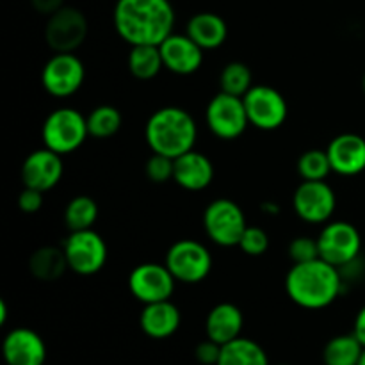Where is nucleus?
<instances>
[{
	"label": "nucleus",
	"mask_w": 365,
	"mask_h": 365,
	"mask_svg": "<svg viewBox=\"0 0 365 365\" xmlns=\"http://www.w3.org/2000/svg\"><path fill=\"white\" fill-rule=\"evenodd\" d=\"M114 27L128 45H160L175 27L170 0H118Z\"/></svg>",
	"instance_id": "obj_1"
},
{
	"label": "nucleus",
	"mask_w": 365,
	"mask_h": 365,
	"mask_svg": "<svg viewBox=\"0 0 365 365\" xmlns=\"http://www.w3.org/2000/svg\"><path fill=\"white\" fill-rule=\"evenodd\" d=\"M285 291L298 307L319 310L330 307L342 291L339 267L319 259L294 264L285 277Z\"/></svg>",
	"instance_id": "obj_2"
},
{
	"label": "nucleus",
	"mask_w": 365,
	"mask_h": 365,
	"mask_svg": "<svg viewBox=\"0 0 365 365\" xmlns=\"http://www.w3.org/2000/svg\"><path fill=\"white\" fill-rule=\"evenodd\" d=\"M196 123L191 114L180 107H163L146 121L145 138L153 153L177 159L191 152L196 141Z\"/></svg>",
	"instance_id": "obj_3"
},
{
	"label": "nucleus",
	"mask_w": 365,
	"mask_h": 365,
	"mask_svg": "<svg viewBox=\"0 0 365 365\" xmlns=\"http://www.w3.org/2000/svg\"><path fill=\"white\" fill-rule=\"evenodd\" d=\"M41 135L46 148L59 155H66L84 145L89 135L88 118L82 116L77 109L61 107L46 116Z\"/></svg>",
	"instance_id": "obj_4"
},
{
	"label": "nucleus",
	"mask_w": 365,
	"mask_h": 365,
	"mask_svg": "<svg viewBox=\"0 0 365 365\" xmlns=\"http://www.w3.org/2000/svg\"><path fill=\"white\" fill-rule=\"evenodd\" d=\"M203 225L209 239L216 245L230 248L239 246L242 234L248 228L241 207L227 198L214 200L203 214Z\"/></svg>",
	"instance_id": "obj_5"
},
{
	"label": "nucleus",
	"mask_w": 365,
	"mask_h": 365,
	"mask_svg": "<svg viewBox=\"0 0 365 365\" xmlns=\"http://www.w3.org/2000/svg\"><path fill=\"white\" fill-rule=\"evenodd\" d=\"M164 264L177 282L200 284L212 269V255L202 242L182 239L168 250Z\"/></svg>",
	"instance_id": "obj_6"
},
{
	"label": "nucleus",
	"mask_w": 365,
	"mask_h": 365,
	"mask_svg": "<svg viewBox=\"0 0 365 365\" xmlns=\"http://www.w3.org/2000/svg\"><path fill=\"white\" fill-rule=\"evenodd\" d=\"M317 245L321 259L341 269L356 260L362 248V239L355 225L348 221H334L321 230Z\"/></svg>",
	"instance_id": "obj_7"
},
{
	"label": "nucleus",
	"mask_w": 365,
	"mask_h": 365,
	"mask_svg": "<svg viewBox=\"0 0 365 365\" xmlns=\"http://www.w3.org/2000/svg\"><path fill=\"white\" fill-rule=\"evenodd\" d=\"M64 253H66L68 266L71 271L82 277L96 274L107 260V246L102 235L96 234L93 228L89 230L70 232L64 241Z\"/></svg>",
	"instance_id": "obj_8"
},
{
	"label": "nucleus",
	"mask_w": 365,
	"mask_h": 365,
	"mask_svg": "<svg viewBox=\"0 0 365 365\" xmlns=\"http://www.w3.org/2000/svg\"><path fill=\"white\" fill-rule=\"evenodd\" d=\"M205 121L220 139H237L250 125L245 100L225 91L217 93L207 106Z\"/></svg>",
	"instance_id": "obj_9"
},
{
	"label": "nucleus",
	"mask_w": 365,
	"mask_h": 365,
	"mask_svg": "<svg viewBox=\"0 0 365 365\" xmlns=\"http://www.w3.org/2000/svg\"><path fill=\"white\" fill-rule=\"evenodd\" d=\"M88 36V20L77 7H61L48 16L45 39L56 53H73Z\"/></svg>",
	"instance_id": "obj_10"
},
{
	"label": "nucleus",
	"mask_w": 365,
	"mask_h": 365,
	"mask_svg": "<svg viewBox=\"0 0 365 365\" xmlns=\"http://www.w3.org/2000/svg\"><path fill=\"white\" fill-rule=\"evenodd\" d=\"M242 100L250 123L260 130L280 128L287 120V102L282 93L271 86H253Z\"/></svg>",
	"instance_id": "obj_11"
},
{
	"label": "nucleus",
	"mask_w": 365,
	"mask_h": 365,
	"mask_svg": "<svg viewBox=\"0 0 365 365\" xmlns=\"http://www.w3.org/2000/svg\"><path fill=\"white\" fill-rule=\"evenodd\" d=\"M86 77L82 61L73 53H56L46 61L41 71V84L48 95L66 98L81 89Z\"/></svg>",
	"instance_id": "obj_12"
},
{
	"label": "nucleus",
	"mask_w": 365,
	"mask_h": 365,
	"mask_svg": "<svg viewBox=\"0 0 365 365\" xmlns=\"http://www.w3.org/2000/svg\"><path fill=\"white\" fill-rule=\"evenodd\" d=\"M175 277L166 264L146 262L134 267L128 277V289L138 302L157 303L171 299L175 291Z\"/></svg>",
	"instance_id": "obj_13"
},
{
	"label": "nucleus",
	"mask_w": 365,
	"mask_h": 365,
	"mask_svg": "<svg viewBox=\"0 0 365 365\" xmlns=\"http://www.w3.org/2000/svg\"><path fill=\"white\" fill-rule=\"evenodd\" d=\"M335 192L324 180H303L292 196L294 212L307 223H324L335 212Z\"/></svg>",
	"instance_id": "obj_14"
},
{
	"label": "nucleus",
	"mask_w": 365,
	"mask_h": 365,
	"mask_svg": "<svg viewBox=\"0 0 365 365\" xmlns=\"http://www.w3.org/2000/svg\"><path fill=\"white\" fill-rule=\"evenodd\" d=\"M61 177H63V159L59 153L52 152L46 146L29 153L21 164V182L25 187L46 192L59 184Z\"/></svg>",
	"instance_id": "obj_15"
},
{
	"label": "nucleus",
	"mask_w": 365,
	"mask_h": 365,
	"mask_svg": "<svg viewBox=\"0 0 365 365\" xmlns=\"http://www.w3.org/2000/svg\"><path fill=\"white\" fill-rule=\"evenodd\" d=\"M2 355L7 365H45V341L29 328H14L2 342Z\"/></svg>",
	"instance_id": "obj_16"
},
{
	"label": "nucleus",
	"mask_w": 365,
	"mask_h": 365,
	"mask_svg": "<svg viewBox=\"0 0 365 365\" xmlns=\"http://www.w3.org/2000/svg\"><path fill=\"white\" fill-rule=\"evenodd\" d=\"M164 68L177 75H191L203 63V48L187 34H170L159 45Z\"/></svg>",
	"instance_id": "obj_17"
},
{
	"label": "nucleus",
	"mask_w": 365,
	"mask_h": 365,
	"mask_svg": "<svg viewBox=\"0 0 365 365\" xmlns=\"http://www.w3.org/2000/svg\"><path fill=\"white\" fill-rule=\"evenodd\" d=\"M331 171L342 177H355L365 170V139L359 134H341L327 148Z\"/></svg>",
	"instance_id": "obj_18"
},
{
	"label": "nucleus",
	"mask_w": 365,
	"mask_h": 365,
	"mask_svg": "<svg viewBox=\"0 0 365 365\" xmlns=\"http://www.w3.org/2000/svg\"><path fill=\"white\" fill-rule=\"evenodd\" d=\"M214 178V166L203 153L191 150L175 159L173 180L185 191H203Z\"/></svg>",
	"instance_id": "obj_19"
},
{
	"label": "nucleus",
	"mask_w": 365,
	"mask_h": 365,
	"mask_svg": "<svg viewBox=\"0 0 365 365\" xmlns=\"http://www.w3.org/2000/svg\"><path fill=\"white\" fill-rule=\"evenodd\" d=\"M245 316L234 303H220L209 312L205 321L207 339L225 346L241 337Z\"/></svg>",
	"instance_id": "obj_20"
},
{
	"label": "nucleus",
	"mask_w": 365,
	"mask_h": 365,
	"mask_svg": "<svg viewBox=\"0 0 365 365\" xmlns=\"http://www.w3.org/2000/svg\"><path fill=\"white\" fill-rule=\"evenodd\" d=\"M141 330L152 339H168L180 327V310L166 299V302L148 303L139 317Z\"/></svg>",
	"instance_id": "obj_21"
},
{
	"label": "nucleus",
	"mask_w": 365,
	"mask_h": 365,
	"mask_svg": "<svg viewBox=\"0 0 365 365\" xmlns=\"http://www.w3.org/2000/svg\"><path fill=\"white\" fill-rule=\"evenodd\" d=\"M187 36L203 50H214L227 41L228 27L216 13H198L189 20Z\"/></svg>",
	"instance_id": "obj_22"
},
{
	"label": "nucleus",
	"mask_w": 365,
	"mask_h": 365,
	"mask_svg": "<svg viewBox=\"0 0 365 365\" xmlns=\"http://www.w3.org/2000/svg\"><path fill=\"white\" fill-rule=\"evenodd\" d=\"M68 259L64 248L56 246H43L38 248L29 259V271L32 277L41 282H53L64 274L68 269Z\"/></svg>",
	"instance_id": "obj_23"
},
{
	"label": "nucleus",
	"mask_w": 365,
	"mask_h": 365,
	"mask_svg": "<svg viewBox=\"0 0 365 365\" xmlns=\"http://www.w3.org/2000/svg\"><path fill=\"white\" fill-rule=\"evenodd\" d=\"M217 365H269L262 346L252 339L239 337L221 348Z\"/></svg>",
	"instance_id": "obj_24"
},
{
	"label": "nucleus",
	"mask_w": 365,
	"mask_h": 365,
	"mask_svg": "<svg viewBox=\"0 0 365 365\" xmlns=\"http://www.w3.org/2000/svg\"><path fill=\"white\" fill-rule=\"evenodd\" d=\"M364 349L355 334L337 335L324 346L323 362L324 365H359Z\"/></svg>",
	"instance_id": "obj_25"
},
{
	"label": "nucleus",
	"mask_w": 365,
	"mask_h": 365,
	"mask_svg": "<svg viewBox=\"0 0 365 365\" xmlns=\"http://www.w3.org/2000/svg\"><path fill=\"white\" fill-rule=\"evenodd\" d=\"M164 68L159 45H134L128 53V70L135 78L150 81Z\"/></svg>",
	"instance_id": "obj_26"
},
{
	"label": "nucleus",
	"mask_w": 365,
	"mask_h": 365,
	"mask_svg": "<svg viewBox=\"0 0 365 365\" xmlns=\"http://www.w3.org/2000/svg\"><path fill=\"white\" fill-rule=\"evenodd\" d=\"M96 217H98V205L89 196H75L64 210V223L70 232L89 230L96 223Z\"/></svg>",
	"instance_id": "obj_27"
},
{
	"label": "nucleus",
	"mask_w": 365,
	"mask_h": 365,
	"mask_svg": "<svg viewBox=\"0 0 365 365\" xmlns=\"http://www.w3.org/2000/svg\"><path fill=\"white\" fill-rule=\"evenodd\" d=\"M121 114L113 106H98L88 116L89 135L96 139H107L121 128Z\"/></svg>",
	"instance_id": "obj_28"
},
{
	"label": "nucleus",
	"mask_w": 365,
	"mask_h": 365,
	"mask_svg": "<svg viewBox=\"0 0 365 365\" xmlns=\"http://www.w3.org/2000/svg\"><path fill=\"white\" fill-rule=\"evenodd\" d=\"M220 86L221 91L228 93V95L241 96L242 98L253 88L252 71H250V68L245 63H239V61L228 63L223 68V71H221Z\"/></svg>",
	"instance_id": "obj_29"
},
{
	"label": "nucleus",
	"mask_w": 365,
	"mask_h": 365,
	"mask_svg": "<svg viewBox=\"0 0 365 365\" xmlns=\"http://www.w3.org/2000/svg\"><path fill=\"white\" fill-rule=\"evenodd\" d=\"M298 173L303 180H324L331 173L327 150H309L298 159Z\"/></svg>",
	"instance_id": "obj_30"
},
{
	"label": "nucleus",
	"mask_w": 365,
	"mask_h": 365,
	"mask_svg": "<svg viewBox=\"0 0 365 365\" xmlns=\"http://www.w3.org/2000/svg\"><path fill=\"white\" fill-rule=\"evenodd\" d=\"M239 248L250 257H260L269 248V235L259 227H248L242 234Z\"/></svg>",
	"instance_id": "obj_31"
},
{
	"label": "nucleus",
	"mask_w": 365,
	"mask_h": 365,
	"mask_svg": "<svg viewBox=\"0 0 365 365\" xmlns=\"http://www.w3.org/2000/svg\"><path fill=\"white\" fill-rule=\"evenodd\" d=\"M175 171V159L163 155V153H153L146 163V177L153 184H164V182L173 178Z\"/></svg>",
	"instance_id": "obj_32"
},
{
	"label": "nucleus",
	"mask_w": 365,
	"mask_h": 365,
	"mask_svg": "<svg viewBox=\"0 0 365 365\" xmlns=\"http://www.w3.org/2000/svg\"><path fill=\"white\" fill-rule=\"evenodd\" d=\"M289 257H291V260L294 264H303L319 259V245H317V239L309 237V235L292 239V242L289 245Z\"/></svg>",
	"instance_id": "obj_33"
},
{
	"label": "nucleus",
	"mask_w": 365,
	"mask_h": 365,
	"mask_svg": "<svg viewBox=\"0 0 365 365\" xmlns=\"http://www.w3.org/2000/svg\"><path fill=\"white\" fill-rule=\"evenodd\" d=\"M221 348H223V346L207 339V341L200 342V344L196 346L195 359L202 365H217L221 356Z\"/></svg>",
	"instance_id": "obj_34"
},
{
	"label": "nucleus",
	"mask_w": 365,
	"mask_h": 365,
	"mask_svg": "<svg viewBox=\"0 0 365 365\" xmlns=\"http://www.w3.org/2000/svg\"><path fill=\"white\" fill-rule=\"evenodd\" d=\"M43 195L45 192L38 191V189L25 187L18 196V207L21 212L25 214H36L43 207Z\"/></svg>",
	"instance_id": "obj_35"
},
{
	"label": "nucleus",
	"mask_w": 365,
	"mask_h": 365,
	"mask_svg": "<svg viewBox=\"0 0 365 365\" xmlns=\"http://www.w3.org/2000/svg\"><path fill=\"white\" fill-rule=\"evenodd\" d=\"M31 2L39 14H48V16L64 7V0H31Z\"/></svg>",
	"instance_id": "obj_36"
},
{
	"label": "nucleus",
	"mask_w": 365,
	"mask_h": 365,
	"mask_svg": "<svg viewBox=\"0 0 365 365\" xmlns=\"http://www.w3.org/2000/svg\"><path fill=\"white\" fill-rule=\"evenodd\" d=\"M353 334L356 335L362 346L365 348V307H362L359 314H356V319H355V328H353Z\"/></svg>",
	"instance_id": "obj_37"
},
{
	"label": "nucleus",
	"mask_w": 365,
	"mask_h": 365,
	"mask_svg": "<svg viewBox=\"0 0 365 365\" xmlns=\"http://www.w3.org/2000/svg\"><path fill=\"white\" fill-rule=\"evenodd\" d=\"M262 210L266 214H269V216H277L278 212H280V207L277 205V203H262Z\"/></svg>",
	"instance_id": "obj_38"
},
{
	"label": "nucleus",
	"mask_w": 365,
	"mask_h": 365,
	"mask_svg": "<svg viewBox=\"0 0 365 365\" xmlns=\"http://www.w3.org/2000/svg\"><path fill=\"white\" fill-rule=\"evenodd\" d=\"M7 321V305L4 299H0V324H6Z\"/></svg>",
	"instance_id": "obj_39"
},
{
	"label": "nucleus",
	"mask_w": 365,
	"mask_h": 365,
	"mask_svg": "<svg viewBox=\"0 0 365 365\" xmlns=\"http://www.w3.org/2000/svg\"><path fill=\"white\" fill-rule=\"evenodd\" d=\"M359 365H365V349H364L362 356H360V362H359Z\"/></svg>",
	"instance_id": "obj_40"
},
{
	"label": "nucleus",
	"mask_w": 365,
	"mask_h": 365,
	"mask_svg": "<svg viewBox=\"0 0 365 365\" xmlns=\"http://www.w3.org/2000/svg\"><path fill=\"white\" fill-rule=\"evenodd\" d=\"M364 93H365V75H364Z\"/></svg>",
	"instance_id": "obj_41"
}]
</instances>
